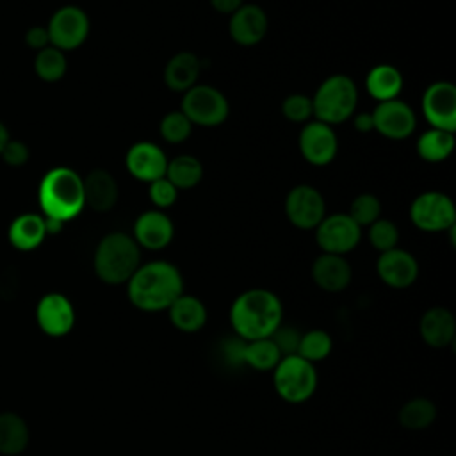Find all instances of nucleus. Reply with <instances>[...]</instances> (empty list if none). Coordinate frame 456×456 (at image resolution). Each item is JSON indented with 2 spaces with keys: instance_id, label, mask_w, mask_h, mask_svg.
I'll return each instance as SVG.
<instances>
[{
  "instance_id": "obj_1",
  "label": "nucleus",
  "mask_w": 456,
  "mask_h": 456,
  "mask_svg": "<svg viewBox=\"0 0 456 456\" xmlns=\"http://www.w3.org/2000/svg\"><path fill=\"white\" fill-rule=\"evenodd\" d=\"M183 292V276L180 269L167 260L141 264L126 281L128 301L137 310L148 314L166 312Z\"/></svg>"
},
{
  "instance_id": "obj_2",
  "label": "nucleus",
  "mask_w": 456,
  "mask_h": 456,
  "mask_svg": "<svg viewBox=\"0 0 456 456\" xmlns=\"http://www.w3.org/2000/svg\"><path fill=\"white\" fill-rule=\"evenodd\" d=\"M228 319L240 340L267 338L283 324V305L269 289H248L232 301Z\"/></svg>"
},
{
  "instance_id": "obj_3",
  "label": "nucleus",
  "mask_w": 456,
  "mask_h": 456,
  "mask_svg": "<svg viewBox=\"0 0 456 456\" xmlns=\"http://www.w3.org/2000/svg\"><path fill=\"white\" fill-rule=\"evenodd\" d=\"M37 201L43 212L41 216L46 219L59 223L75 219L86 208L82 176L68 166L52 167L39 182Z\"/></svg>"
},
{
  "instance_id": "obj_4",
  "label": "nucleus",
  "mask_w": 456,
  "mask_h": 456,
  "mask_svg": "<svg viewBox=\"0 0 456 456\" xmlns=\"http://www.w3.org/2000/svg\"><path fill=\"white\" fill-rule=\"evenodd\" d=\"M141 264V248L126 232H109L94 248L93 269L107 285H126Z\"/></svg>"
},
{
  "instance_id": "obj_5",
  "label": "nucleus",
  "mask_w": 456,
  "mask_h": 456,
  "mask_svg": "<svg viewBox=\"0 0 456 456\" xmlns=\"http://www.w3.org/2000/svg\"><path fill=\"white\" fill-rule=\"evenodd\" d=\"M314 119L330 126L349 121L356 112L358 87L349 75L335 73L326 77L312 96Z\"/></svg>"
},
{
  "instance_id": "obj_6",
  "label": "nucleus",
  "mask_w": 456,
  "mask_h": 456,
  "mask_svg": "<svg viewBox=\"0 0 456 456\" xmlns=\"http://www.w3.org/2000/svg\"><path fill=\"white\" fill-rule=\"evenodd\" d=\"M273 372V387L278 397L289 404H301L312 399L317 390L319 376L314 363L299 354H285Z\"/></svg>"
},
{
  "instance_id": "obj_7",
  "label": "nucleus",
  "mask_w": 456,
  "mask_h": 456,
  "mask_svg": "<svg viewBox=\"0 0 456 456\" xmlns=\"http://www.w3.org/2000/svg\"><path fill=\"white\" fill-rule=\"evenodd\" d=\"M180 110L189 118L192 126L212 128L228 119L230 102L217 87L196 84L182 94Z\"/></svg>"
},
{
  "instance_id": "obj_8",
  "label": "nucleus",
  "mask_w": 456,
  "mask_h": 456,
  "mask_svg": "<svg viewBox=\"0 0 456 456\" xmlns=\"http://www.w3.org/2000/svg\"><path fill=\"white\" fill-rule=\"evenodd\" d=\"M410 221L415 228L428 233L451 232L456 228V207L451 196L440 191H426L413 198Z\"/></svg>"
},
{
  "instance_id": "obj_9",
  "label": "nucleus",
  "mask_w": 456,
  "mask_h": 456,
  "mask_svg": "<svg viewBox=\"0 0 456 456\" xmlns=\"http://www.w3.org/2000/svg\"><path fill=\"white\" fill-rule=\"evenodd\" d=\"M89 16L78 5L59 7L46 25L50 45L62 50L64 53L82 46L89 36Z\"/></svg>"
},
{
  "instance_id": "obj_10",
  "label": "nucleus",
  "mask_w": 456,
  "mask_h": 456,
  "mask_svg": "<svg viewBox=\"0 0 456 456\" xmlns=\"http://www.w3.org/2000/svg\"><path fill=\"white\" fill-rule=\"evenodd\" d=\"M362 240V228L346 214H326L315 228V242L321 253L342 255L351 253Z\"/></svg>"
},
{
  "instance_id": "obj_11",
  "label": "nucleus",
  "mask_w": 456,
  "mask_h": 456,
  "mask_svg": "<svg viewBox=\"0 0 456 456\" xmlns=\"http://www.w3.org/2000/svg\"><path fill=\"white\" fill-rule=\"evenodd\" d=\"M285 216L299 230H315L326 216V201L321 191L308 183L294 185L285 196Z\"/></svg>"
},
{
  "instance_id": "obj_12",
  "label": "nucleus",
  "mask_w": 456,
  "mask_h": 456,
  "mask_svg": "<svg viewBox=\"0 0 456 456\" xmlns=\"http://www.w3.org/2000/svg\"><path fill=\"white\" fill-rule=\"evenodd\" d=\"M422 116L431 128L456 132V87L449 80H436L420 98Z\"/></svg>"
},
{
  "instance_id": "obj_13",
  "label": "nucleus",
  "mask_w": 456,
  "mask_h": 456,
  "mask_svg": "<svg viewBox=\"0 0 456 456\" xmlns=\"http://www.w3.org/2000/svg\"><path fill=\"white\" fill-rule=\"evenodd\" d=\"M374 132L390 141H404L417 128V116L410 103L401 98L379 102L370 110Z\"/></svg>"
},
{
  "instance_id": "obj_14",
  "label": "nucleus",
  "mask_w": 456,
  "mask_h": 456,
  "mask_svg": "<svg viewBox=\"0 0 456 456\" xmlns=\"http://www.w3.org/2000/svg\"><path fill=\"white\" fill-rule=\"evenodd\" d=\"M297 144L303 159L315 167L331 164L338 151V139L333 126L317 119H310L301 126Z\"/></svg>"
},
{
  "instance_id": "obj_15",
  "label": "nucleus",
  "mask_w": 456,
  "mask_h": 456,
  "mask_svg": "<svg viewBox=\"0 0 456 456\" xmlns=\"http://www.w3.org/2000/svg\"><path fill=\"white\" fill-rule=\"evenodd\" d=\"M77 321L75 306L71 299L61 292H48L39 297L36 305V322L39 330L52 337H66Z\"/></svg>"
},
{
  "instance_id": "obj_16",
  "label": "nucleus",
  "mask_w": 456,
  "mask_h": 456,
  "mask_svg": "<svg viewBox=\"0 0 456 456\" xmlns=\"http://www.w3.org/2000/svg\"><path fill=\"white\" fill-rule=\"evenodd\" d=\"M130 235L141 249L160 251L171 244L175 237V224L164 210L150 208L137 216Z\"/></svg>"
},
{
  "instance_id": "obj_17",
  "label": "nucleus",
  "mask_w": 456,
  "mask_h": 456,
  "mask_svg": "<svg viewBox=\"0 0 456 456\" xmlns=\"http://www.w3.org/2000/svg\"><path fill=\"white\" fill-rule=\"evenodd\" d=\"M376 274L390 289H408L419 278V262L410 251L397 246L379 253L376 260Z\"/></svg>"
},
{
  "instance_id": "obj_18",
  "label": "nucleus",
  "mask_w": 456,
  "mask_h": 456,
  "mask_svg": "<svg viewBox=\"0 0 456 456\" xmlns=\"http://www.w3.org/2000/svg\"><path fill=\"white\" fill-rule=\"evenodd\" d=\"M167 155L164 150L151 141L134 142L125 155L126 171L139 182L150 183L166 175Z\"/></svg>"
},
{
  "instance_id": "obj_19",
  "label": "nucleus",
  "mask_w": 456,
  "mask_h": 456,
  "mask_svg": "<svg viewBox=\"0 0 456 456\" xmlns=\"http://www.w3.org/2000/svg\"><path fill=\"white\" fill-rule=\"evenodd\" d=\"M269 30L267 12L256 4H242L230 14L228 34L240 46L258 45Z\"/></svg>"
},
{
  "instance_id": "obj_20",
  "label": "nucleus",
  "mask_w": 456,
  "mask_h": 456,
  "mask_svg": "<svg viewBox=\"0 0 456 456\" xmlns=\"http://www.w3.org/2000/svg\"><path fill=\"white\" fill-rule=\"evenodd\" d=\"M314 283L324 290V292H342L349 287L353 280V269L346 256L342 255H331V253H321L314 262L310 269Z\"/></svg>"
},
{
  "instance_id": "obj_21",
  "label": "nucleus",
  "mask_w": 456,
  "mask_h": 456,
  "mask_svg": "<svg viewBox=\"0 0 456 456\" xmlns=\"http://www.w3.org/2000/svg\"><path fill=\"white\" fill-rule=\"evenodd\" d=\"M419 333L422 342L433 349L449 347L456 337L454 314L445 306L428 308L419 321Z\"/></svg>"
},
{
  "instance_id": "obj_22",
  "label": "nucleus",
  "mask_w": 456,
  "mask_h": 456,
  "mask_svg": "<svg viewBox=\"0 0 456 456\" xmlns=\"http://www.w3.org/2000/svg\"><path fill=\"white\" fill-rule=\"evenodd\" d=\"M84 180V201L94 212H109L119 198V185L107 169H93Z\"/></svg>"
},
{
  "instance_id": "obj_23",
  "label": "nucleus",
  "mask_w": 456,
  "mask_h": 456,
  "mask_svg": "<svg viewBox=\"0 0 456 456\" xmlns=\"http://www.w3.org/2000/svg\"><path fill=\"white\" fill-rule=\"evenodd\" d=\"M201 75V61L196 53L189 50L176 52L171 55V59L164 66V84L167 89L175 93H185L192 86L198 84V78Z\"/></svg>"
},
{
  "instance_id": "obj_24",
  "label": "nucleus",
  "mask_w": 456,
  "mask_h": 456,
  "mask_svg": "<svg viewBox=\"0 0 456 456\" xmlns=\"http://www.w3.org/2000/svg\"><path fill=\"white\" fill-rule=\"evenodd\" d=\"M46 224L41 214L25 212L14 217L7 228V239L18 251H34L46 239Z\"/></svg>"
},
{
  "instance_id": "obj_25",
  "label": "nucleus",
  "mask_w": 456,
  "mask_h": 456,
  "mask_svg": "<svg viewBox=\"0 0 456 456\" xmlns=\"http://www.w3.org/2000/svg\"><path fill=\"white\" fill-rule=\"evenodd\" d=\"M166 312L171 324L182 333H198L203 330L208 317L205 303L187 292L178 296Z\"/></svg>"
},
{
  "instance_id": "obj_26",
  "label": "nucleus",
  "mask_w": 456,
  "mask_h": 456,
  "mask_svg": "<svg viewBox=\"0 0 456 456\" xmlns=\"http://www.w3.org/2000/svg\"><path fill=\"white\" fill-rule=\"evenodd\" d=\"M403 86V73L394 64H376L365 75V91L378 103L399 98Z\"/></svg>"
},
{
  "instance_id": "obj_27",
  "label": "nucleus",
  "mask_w": 456,
  "mask_h": 456,
  "mask_svg": "<svg viewBox=\"0 0 456 456\" xmlns=\"http://www.w3.org/2000/svg\"><path fill=\"white\" fill-rule=\"evenodd\" d=\"M239 342H240L237 347L239 360L244 365H248L249 369L258 370V372L273 370L283 356L271 337L256 338V340H240L239 338Z\"/></svg>"
},
{
  "instance_id": "obj_28",
  "label": "nucleus",
  "mask_w": 456,
  "mask_h": 456,
  "mask_svg": "<svg viewBox=\"0 0 456 456\" xmlns=\"http://www.w3.org/2000/svg\"><path fill=\"white\" fill-rule=\"evenodd\" d=\"M30 442V429L27 420L14 411L0 413V454L18 456Z\"/></svg>"
},
{
  "instance_id": "obj_29",
  "label": "nucleus",
  "mask_w": 456,
  "mask_h": 456,
  "mask_svg": "<svg viewBox=\"0 0 456 456\" xmlns=\"http://www.w3.org/2000/svg\"><path fill=\"white\" fill-rule=\"evenodd\" d=\"M454 146H456L454 132H447L440 128H429L422 132L415 142L417 155L424 162H431V164L447 160L452 155Z\"/></svg>"
},
{
  "instance_id": "obj_30",
  "label": "nucleus",
  "mask_w": 456,
  "mask_h": 456,
  "mask_svg": "<svg viewBox=\"0 0 456 456\" xmlns=\"http://www.w3.org/2000/svg\"><path fill=\"white\" fill-rule=\"evenodd\" d=\"M178 191H187L196 187L203 178V164L198 157L191 153H180L167 160L164 175Z\"/></svg>"
},
{
  "instance_id": "obj_31",
  "label": "nucleus",
  "mask_w": 456,
  "mask_h": 456,
  "mask_svg": "<svg viewBox=\"0 0 456 456\" xmlns=\"http://www.w3.org/2000/svg\"><path fill=\"white\" fill-rule=\"evenodd\" d=\"M436 419V404L428 397L408 399L397 413L399 424L408 431L428 429Z\"/></svg>"
},
{
  "instance_id": "obj_32",
  "label": "nucleus",
  "mask_w": 456,
  "mask_h": 456,
  "mask_svg": "<svg viewBox=\"0 0 456 456\" xmlns=\"http://www.w3.org/2000/svg\"><path fill=\"white\" fill-rule=\"evenodd\" d=\"M331 351H333V338L328 331L321 328H314L299 335L296 354H299L306 362L315 365L326 360L331 354Z\"/></svg>"
},
{
  "instance_id": "obj_33",
  "label": "nucleus",
  "mask_w": 456,
  "mask_h": 456,
  "mask_svg": "<svg viewBox=\"0 0 456 456\" xmlns=\"http://www.w3.org/2000/svg\"><path fill=\"white\" fill-rule=\"evenodd\" d=\"M68 69L66 53L55 46H46L36 52L34 57V71L43 82H59Z\"/></svg>"
},
{
  "instance_id": "obj_34",
  "label": "nucleus",
  "mask_w": 456,
  "mask_h": 456,
  "mask_svg": "<svg viewBox=\"0 0 456 456\" xmlns=\"http://www.w3.org/2000/svg\"><path fill=\"white\" fill-rule=\"evenodd\" d=\"M347 216L363 230L381 217V201L372 192H362L353 198Z\"/></svg>"
},
{
  "instance_id": "obj_35",
  "label": "nucleus",
  "mask_w": 456,
  "mask_h": 456,
  "mask_svg": "<svg viewBox=\"0 0 456 456\" xmlns=\"http://www.w3.org/2000/svg\"><path fill=\"white\" fill-rule=\"evenodd\" d=\"M192 123L189 121V118L178 109V110H171L167 112L159 125V132L160 137L169 142V144H182L185 142L191 134H192Z\"/></svg>"
},
{
  "instance_id": "obj_36",
  "label": "nucleus",
  "mask_w": 456,
  "mask_h": 456,
  "mask_svg": "<svg viewBox=\"0 0 456 456\" xmlns=\"http://www.w3.org/2000/svg\"><path fill=\"white\" fill-rule=\"evenodd\" d=\"M399 235L401 233H399L397 224L392 219H387V217H379L370 226H367V239L378 253L397 248Z\"/></svg>"
},
{
  "instance_id": "obj_37",
  "label": "nucleus",
  "mask_w": 456,
  "mask_h": 456,
  "mask_svg": "<svg viewBox=\"0 0 456 456\" xmlns=\"http://www.w3.org/2000/svg\"><path fill=\"white\" fill-rule=\"evenodd\" d=\"M281 114L287 121L296 125H305L314 119V105L312 96L303 93H292L281 102Z\"/></svg>"
},
{
  "instance_id": "obj_38",
  "label": "nucleus",
  "mask_w": 456,
  "mask_h": 456,
  "mask_svg": "<svg viewBox=\"0 0 456 456\" xmlns=\"http://www.w3.org/2000/svg\"><path fill=\"white\" fill-rule=\"evenodd\" d=\"M148 196L155 208L166 210L176 203L178 189L166 176H162L148 183Z\"/></svg>"
},
{
  "instance_id": "obj_39",
  "label": "nucleus",
  "mask_w": 456,
  "mask_h": 456,
  "mask_svg": "<svg viewBox=\"0 0 456 456\" xmlns=\"http://www.w3.org/2000/svg\"><path fill=\"white\" fill-rule=\"evenodd\" d=\"M0 159L11 166V167H21L28 162L30 159V150L25 142L16 141V139H9L0 153Z\"/></svg>"
},
{
  "instance_id": "obj_40",
  "label": "nucleus",
  "mask_w": 456,
  "mask_h": 456,
  "mask_svg": "<svg viewBox=\"0 0 456 456\" xmlns=\"http://www.w3.org/2000/svg\"><path fill=\"white\" fill-rule=\"evenodd\" d=\"M299 331H296L294 328L290 326H280L273 335L271 338L274 340V344L278 346L280 353L285 356V354H294L296 353V347H297V342H299Z\"/></svg>"
},
{
  "instance_id": "obj_41",
  "label": "nucleus",
  "mask_w": 456,
  "mask_h": 456,
  "mask_svg": "<svg viewBox=\"0 0 456 456\" xmlns=\"http://www.w3.org/2000/svg\"><path fill=\"white\" fill-rule=\"evenodd\" d=\"M25 43L28 48H32L36 52L50 46V37H48L46 27H30L25 32Z\"/></svg>"
},
{
  "instance_id": "obj_42",
  "label": "nucleus",
  "mask_w": 456,
  "mask_h": 456,
  "mask_svg": "<svg viewBox=\"0 0 456 456\" xmlns=\"http://www.w3.org/2000/svg\"><path fill=\"white\" fill-rule=\"evenodd\" d=\"M353 126L356 132L360 134H369L374 132V121H372V114L370 112H354L353 114Z\"/></svg>"
},
{
  "instance_id": "obj_43",
  "label": "nucleus",
  "mask_w": 456,
  "mask_h": 456,
  "mask_svg": "<svg viewBox=\"0 0 456 456\" xmlns=\"http://www.w3.org/2000/svg\"><path fill=\"white\" fill-rule=\"evenodd\" d=\"M210 7L221 14H233L242 4L244 0H208Z\"/></svg>"
},
{
  "instance_id": "obj_44",
  "label": "nucleus",
  "mask_w": 456,
  "mask_h": 456,
  "mask_svg": "<svg viewBox=\"0 0 456 456\" xmlns=\"http://www.w3.org/2000/svg\"><path fill=\"white\" fill-rule=\"evenodd\" d=\"M11 139V135H9V130H7V126L0 121V153H2V150H4V146H5V142Z\"/></svg>"
}]
</instances>
